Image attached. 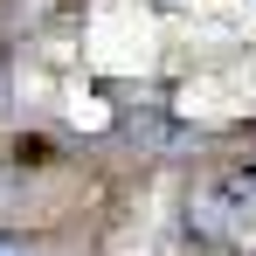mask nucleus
I'll return each mask as SVG.
<instances>
[{"label": "nucleus", "instance_id": "obj_1", "mask_svg": "<svg viewBox=\"0 0 256 256\" xmlns=\"http://www.w3.org/2000/svg\"><path fill=\"white\" fill-rule=\"evenodd\" d=\"M201 222L208 228H228V236H256V173H236V180L208 187Z\"/></svg>", "mask_w": 256, "mask_h": 256}, {"label": "nucleus", "instance_id": "obj_2", "mask_svg": "<svg viewBox=\"0 0 256 256\" xmlns=\"http://www.w3.org/2000/svg\"><path fill=\"white\" fill-rule=\"evenodd\" d=\"M0 256H28V242H14V236H0Z\"/></svg>", "mask_w": 256, "mask_h": 256}]
</instances>
